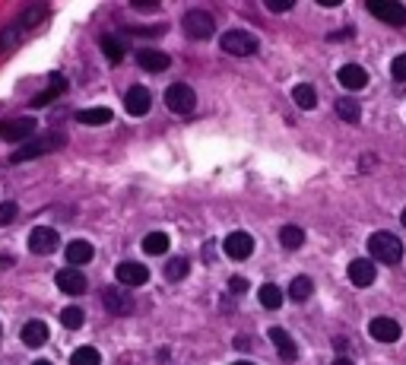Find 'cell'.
Segmentation results:
<instances>
[{
	"label": "cell",
	"mask_w": 406,
	"mask_h": 365,
	"mask_svg": "<svg viewBox=\"0 0 406 365\" xmlns=\"http://www.w3.org/2000/svg\"><path fill=\"white\" fill-rule=\"evenodd\" d=\"M168 235H165V232H149V235L143 238V251L146 254H152V257H159V254H165V251H168Z\"/></svg>",
	"instance_id": "cell-27"
},
{
	"label": "cell",
	"mask_w": 406,
	"mask_h": 365,
	"mask_svg": "<svg viewBox=\"0 0 406 365\" xmlns=\"http://www.w3.org/2000/svg\"><path fill=\"white\" fill-rule=\"evenodd\" d=\"M102 51H105V58L114 61V64H118V61H124V45H121L114 35H102Z\"/></svg>",
	"instance_id": "cell-32"
},
{
	"label": "cell",
	"mask_w": 406,
	"mask_h": 365,
	"mask_svg": "<svg viewBox=\"0 0 406 365\" xmlns=\"http://www.w3.org/2000/svg\"><path fill=\"white\" fill-rule=\"evenodd\" d=\"M349 283L359 289H368L374 283V264L368 261V257H355V261L349 264Z\"/></svg>",
	"instance_id": "cell-15"
},
{
	"label": "cell",
	"mask_w": 406,
	"mask_h": 365,
	"mask_svg": "<svg viewBox=\"0 0 406 365\" xmlns=\"http://www.w3.org/2000/svg\"><path fill=\"white\" fill-rule=\"evenodd\" d=\"M114 280H118L121 286H143V283L149 280V270L137 261H124V264H118V270H114Z\"/></svg>",
	"instance_id": "cell-9"
},
{
	"label": "cell",
	"mask_w": 406,
	"mask_h": 365,
	"mask_svg": "<svg viewBox=\"0 0 406 365\" xmlns=\"http://www.w3.org/2000/svg\"><path fill=\"white\" fill-rule=\"evenodd\" d=\"M190 273V261L187 257H168L165 261V280H171V283H178V280H184V276Z\"/></svg>",
	"instance_id": "cell-24"
},
{
	"label": "cell",
	"mask_w": 406,
	"mask_h": 365,
	"mask_svg": "<svg viewBox=\"0 0 406 365\" xmlns=\"http://www.w3.org/2000/svg\"><path fill=\"white\" fill-rule=\"evenodd\" d=\"M82 321H86V314H82L80 305H67V308L61 311V324L67 327V330H80Z\"/></svg>",
	"instance_id": "cell-30"
},
{
	"label": "cell",
	"mask_w": 406,
	"mask_h": 365,
	"mask_svg": "<svg viewBox=\"0 0 406 365\" xmlns=\"http://www.w3.org/2000/svg\"><path fill=\"white\" fill-rule=\"evenodd\" d=\"M124 109H127V115L143 118L146 111L152 109L149 89H146V86H130V89H127V96H124Z\"/></svg>",
	"instance_id": "cell-8"
},
{
	"label": "cell",
	"mask_w": 406,
	"mask_h": 365,
	"mask_svg": "<svg viewBox=\"0 0 406 365\" xmlns=\"http://www.w3.org/2000/svg\"><path fill=\"white\" fill-rule=\"evenodd\" d=\"M368 254H371L374 261L393 267V264L403 261V242H400L393 232H374V235L368 238Z\"/></svg>",
	"instance_id": "cell-1"
},
{
	"label": "cell",
	"mask_w": 406,
	"mask_h": 365,
	"mask_svg": "<svg viewBox=\"0 0 406 365\" xmlns=\"http://www.w3.org/2000/svg\"><path fill=\"white\" fill-rule=\"evenodd\" d=\"M292 102L298 105V109H304V111H311L317 105V92L311 89L308 83H298L295 89H292Z\"/></svg>",
	"instance_id": "cell-26"
},
{
	"label": "cell",
	"mask_w": 406,
	"mask_h": 365,
	"mask_svg": "<svg viewBox=\"0 0 406 365\" xmlns=\"http://www.w3.org/2000/svg\"><path fill=\"white\" fill-rule=\"evenodd\" d=\"M226 254L232 257V261H247L251 257V251H254V238L247 235V232H232V235L226 238Z\"/></svg>",
	"instance_id": "cell-10"
},
{
	"label": "cell",
	"mask_w": 406,
	"mask_h": 365,
	"mask_svg": "<svg viewBox=\"0 0 406 365\" xmlns=\"http://www.w3.org/2000/svg\"><path fill=\"white\" fill-rule=\"evenodd\" d=\"M32 365H51V362H44V359H42V362H32Z\"/></svg>",
	"instance_id": "cell-40"
},
{
	"label": "cell",
	"mask_w": 406,
	"mask_h": 365,
	"mask_svg": "<svg viewBox=\"0 0 406 365\" xmlns=\"http://www.w3.org/2000/svg\"><path fill=\"white\" fill-rule=\"evenodd\" d=\"M333 365H352V359H346V356H336V359H333Z\"/></svg>",
	"instance_id": "cell-38"
},
{
	"label": "cell",
	"mask_w": 406,
	"mask_h": 365,
	"mask_svg": "<svg viewBox=\"0 0 406 365\" xmlns=\"http://www.w3.org/2000/svg\"><path fill=\"white\" fill-rule=\"evenodd\" d=\"M54 280H57V289H61V292H67V295H82V292H86V286H89L86 276H82L76 267L61 270Z\"/></svg>",
	"instance_id": "cell-14"
},
{
	"label": "cell",
	"mask_w": 406,
	"mask_h": 365,
	"mask_svg": "<svg viewBox=\"0 0 406 365\" xmlns=\"http://www.w3.org/2000/svg\"><path fill=\"white\" fill-rule=\"evenodd\" d=\"M213 242H207V245H203V261H213Z\"/></svg>",
	"instance_id": "cell-37"
},
{
	"label": "cell",
	"mask_w": 406,
	"mask_h": 365,
	"mask_svg": "<svg viewBox=\"0 0 406 365\" xmlns=\"http://www.w3.org/2000/svg\"><path fill=\"white\" fill-rule=\"evenodd\" d=\"M23 343L32 346V349L44 346L48 343V324H44V321H29V324L23 327Z\"/></svg>",
	"instance_id": "cell-20"
},
{
	"label": "cell",
	"mask_w": 406,
	"mask_h": 365,
	"mask_svg": "<svg viewBox=\"0 0 406 365\" xmlns=\"http://www.w3.org/2000/svg\"><path fill=\"white\" fill-rule=\"evenodd\" d=\"M165 105H168V111H175V115H190V111L197 109V96L187 83H171L168 89H165Z\"/></svg>",
	"instance_id": "cell-5"
},
{
	"label": "cell",
	"mask_w": 406,
	"mask_h": 365,
	"mask_svg": "<svg viewBox=\"0 0 406 365\" xmlns=\"http://www.w3.org/2000/svg\"><path fill=\"white\" fill-rule=\"evenodd\" d=\"M266 337H270V343L276 346V352H279V359H283V362H295V359H298L295 343H292V337L283 330V327H270V333H266Z\"/></svg>",
	"instance_id": "cell-16"
},
{
	"label": "cell",
	"mask_w": 406,
	"mask_h": 365,
	"mask_svg": "<svg viewBox=\"0 0 406 365\" xmlns=\"http://www.w3.org/2000/svg\"><path fill=\"white\" fill-rule=\"evenodd\" d=\"M70 365H102V356L95 346H80V349L70 356Z\"/></svg>",
	"instance_id": "cell-31"
},
{
	"label": "cell",
	"mask_w": 406,
	"mask_h": 365,
	"mask_svg": "<svg viewBox=\"0 0 406 365\" xmlns=\"http://www.w3.org/2000/svg\"><path fill=\"white\" fill-rule=\"evenodd\" d=\"M260 305H264L266 311H279V308H283V289L266 283V286L260 289Z\"/></svg>",
	"instance_id": "cell-28"
},
{
	"label": "cell",
	"mask_w": 406,
	"mask_h": 365,
	"mask_svg": "<svg viewBox=\"0 0 406 365\" xmlns=\"http://www.w3.org/2000/svg\"><path fill=\"white\" fill-rule=\"evenodd\" d=\"M228 289H232L235 295H245L247 292V280H245V276H228Z\"/></svg>",
	"instance_id": "cell-36"
},
{
	"label": "cell",
	"mask_w": 406,
	"mask_h": 365,
	"mask_svg": "<svg viewBox=\"0 0 406 365\" xmlns=\"http://www.w3.org/2000/svg\"><path fill=\"white\" fill-rule=\"evenodd\" d=\"M390 77L397 80V83H406V54H397L390 64Z\"/></svg>",
	"instance_id": "cell-33"
},
{
	"label": "cell",
	"mask_w": 406,
	"mask_h": 365,
	"mask_svg": "<svg viewBox=\"0 0 406 365\" xmlns=\"http://www.w3.org/2000/svg\"><path fill=\"white\" fill-rule=\"evenodd\" d=\"M336 115H340L343 121L355 124L362 118V105L355 102V99H340V102H336Z\"/></svg>",
	"instance_id": "cell-29"
},
{
	"label": "cell",
	"mask_w": 406,
	"mask_h": 365,
	"mask_svg": "<svg viewBox=\"0 0 406 365\" xmlns=\"http://www.w3.org/2000/svg\"><path fill=\"white\" fill-rule=\"evenodd\" d=\"M111 109H82V111H76V121L80 124H111Z\"/></svg>",
	"instance_id": "cell-25"
},
{
	"label": "cell",
	"mask_w": 406,
	"mask_h": 365,
	"mask_svg": "<svg viewBox=\"0 0 406 365\" xmlns=\"http://www.w3.org/2000/svg\"><path fill=\"white\" fill-rule=\"evenodd\" d=\"M219 45H222V51L235 54V58H247V54L257 51V39H254L251 32H245V29H228V32H222Z\"/></svg>",
	"instance_id": "cell-3"
},
{
	"label": "cell",
	"mask_w": 406,
	"mask_h": 365,
	"mask_svg": "<svg viewBox=\"0 0 406 365\" xmlns=\"http://www.w3.org/2000/svg\"><path fill=\"white\" fill-rule=\"evenodd\" d=\"M61 245V235H57V229H48V225H38V229H32L29 235V251L32 254H54V248Z\"/></svg>",
	"instance_id": "cell-7"
},
{
	"label": "cell",
	"mask_w": 406,
	"mask_h": 365,
	"mask_svg": "<svg viewBox=\"0 0 406 365\" xmlns=\"http://www.w3.org/2000/svg\"><path fill=\"white\" fill-rule=\"evenodd\" d=\"M292 7H295V0H266V10H273V13H285Z\"/></svg>",
	"instance_id": "cell-35"
},
{
	"label": "cell",
	"mask_w": 406,
	"mask_h": 365,
	"mask_svg": "<svg viewBox=\"0 0 406 365\" xmlns=\"http://www.w3.org/2000/svg\"><path fill=\"white\" fill-rule=\"evenodd\" d=\"M403 229H406V210H403Z\"/></svg>",
	"instance_id": "cell-42"
},
{
	"label": "cell",
	"mask_w": 406,
	"mask_h": 365,
	"mask_svg": "<svg viewBox=\"0 0 406 365\" xmlns=\"http://www.w3.org/2000/svg\"><path fill=\"white\" fill-rule=\"evenodd\" d=\"M16 204H13V200H4V204H0V225H6V223H13V219H16Z\"/></svg>",
	"instance_id": "cell-34"
},
{
	"label": "cell",
	"mask_w": 406,
	"mask_h": 365,
	"mask_svg": "<svg viewBox=\"0 0 406 365\" xmlns=\"http://www.w3.org/2000/svg\"><path fill=\"white\" fill-rule=\"evenodd\" d=\"M279 242H283V248H289V251L302 248V245H304V229H302V225H295V223L283 225V229H279Z\"/></svg>",
	"instance_id": "cell-23"
},
{
	"label": "cell",
	"mask_w": 406,
	"mask_h": 365,
	"mask_svg": "<svg viewBox=\"0 0 406 365\" xmlns=\"http://www.w3.org/2000/svg\"><path fill=\"white\" fill-rule=\"evenodd\" d=\"M137 64L149 73H162V70H168L171 58L165 51H156V48H143V51H137Z\"/></svg>",
	"instance_id": "cell-17"
},
{
	"label": "cell",
	"mask_w": 406,
	"mask_h": 365,
	"mask_svg": "<svg viewBox=\"0 0 406 365\" xmlns=\"http://www.w3.org/2000/svg\"><path fill=\"white\" fill-rule=\"evenodd\" d=\"M63 89H67V80L63 77H57V73H51V86L44 92H38L35 99H32V105L35 109H42V105H48V102H54L57 96H63Z\"/></svg>",
	"instance_id": "cell-21"
},
{
	"label": "cell",
	"mask_w": 406,
	"mask_h": 365,
	"mask_svg": "<svg viewBox=\"0 0 406 365\" xmlns=\"http://www.w3.org/2000/svg\"><path fill=\"white\" fill-rule=\"evenodd\" d=\"M368 333H371L378 343H397L403 330H400V324L393 318H374L371 324H368Z\"/></svg>",
	"instance_id": "cell-13"
},
{
	"label": "cell",
	"mask_w": 406,
	"mask_h": 365,
	"mask_svg": "<svg viewBox=\"0 0 406 365\" xmlns=\"http://www.w3.org/2000/svg\"><path fill=\"white\" fill-rule=\"evenodd\" d=\"M336 80H340L343 89H352V92H359L368 86V73H365V67H359V64H343L340 73H336Z\"/></svg>",
	"instance_id": "cell-12"
},
{
	"label": "cell",
	"mask_w": 406,
	"mask_h": 365,
	"mask_svg": "<svg viewBox=\"0 0 406 365\" xmlns=\"http://www.w3.org/2000/svg\"><path fill=\"white\" fill-rule=\"evenodd\" d=\"M232 365H254V362H245V359H238V362H232Z\"/></svg>",
	"instance_id": "cell-39"
},
{
	"label": "cell",
	"mask_w": 406,
	"mask_h": 365,
	"mask_svg": "<svg viewBox=\"0 0 406 365\" xmlns=\"http://www.w3.org/2000/svg\"><path fill=\"white\" fill-rule=\"evenodd\" d=\"M368 13L378 16L381 23L393 29H403L406 26V7L397 4V0H368Z\"/></svg>",
	"instance_id": "cell-4"
},
{
	"label": "cell",
	"mask_w": 406,
	"mask_h": 365,
	"mask_svg": "<svg viewBox=\"0 0 406 365\" xmlns=\"http://www.w3.org/2000/svg\"><path fill=\"white\" fill-rule=\"evenodd\" d=\"M63 257H67L73 267H80V264H89L95 257V248L89 242H82V238H76V242H70L67 248H63Z\"/></svg>",
	"instance_id": "cell-18"
},
{
	"label": "cell",
	"mask_w": 406,
	"mask_h": 365,
	"mask_svg": "<svg viewBox=\"0 0 406 365\" xmlns=\"http://www.w3.org/2000/svg\"><path fill=\"white\" fill-rule=\"evenodd\" d=\"M63 143H67V137H63V134H44V137H38V140H32V143H23L16 153H10V162L38 159V156H44V153H54V149H61Z\"/></svg>",
	"instance_id": "cell-2"
},
{
	"label": "cell",
	"mask_w": 406,
	"mask_h": 365,
	"mask_svg": "<svg viewBox=\"0 0 406 365\" xmlns=\"http://www.w3.org/2000/svg\"><path fill=\"white\" fill-rule=\"evenodd\" d=\"M102 302H105V308H108L111 314H118V318H124V314L133 311V299L124 292V289L108 286L105 292H102Z\"/></svg>",
	"instance_id": "cell-11"
},
{
	"label": "cell",
	"mask_w": 406,
	"mask_h": 365,
	"mask_svg": "<svg viewBox=\"0 0 406 365\" xmlns=\"http://www.w3.org/2000/svg\"><path fill=\"white\" fill-rule=\"evenodd\" d=\"M184 32L190 35V39H213L216 32V20L207 13V10H187L184 13Z\"/></svg>",
	"instance_id": "cell-6"
},
{
	"label": "cell",
	"mask_w": 406,
	"mask_h": 365,
	"mask_svg": "<svg viewBox=\"0 0 406 365\" xmlns=\"http://www.w3.org/2000/svg\"><path fill=\"white\" fill-rule=\"evenodd\" d=\"M0 140H4V124H0Z\"/></svg>",
	"instance_id": "cell-41"
},
{
	"label": "cell",
	"mask_w": 406,
	"mask_h": 365,
	"mask_svg": "<svg viewBox=\"0 0 406 365\" xmlns=\"http://www.w3.org/2000/svg\"><path fill=\"white\" fill-rule=\"evenodd\" d=\"M311 292H314V280H311V276L298 273L295 280L289 283V299H292V302H308Z\"/></svg>",
	"instance_id": "cell-22"
},
{
	"label": "cell",
	"mask_w": 406,
	"mask_h": 365,
	"mask_svg": "<svg viewBox=\"0 0 406 365\" xmlns=\"http://www.w3.org/2000/svg\"><path fill=\"white\" fill-rule=\"evenodd\" d=\"M38 124L32 118H16V121L4 124V140H25V137L35 134Z\"/></svg>",
	"instance_id": "cell-19"
}]
</instances>
